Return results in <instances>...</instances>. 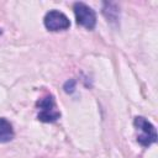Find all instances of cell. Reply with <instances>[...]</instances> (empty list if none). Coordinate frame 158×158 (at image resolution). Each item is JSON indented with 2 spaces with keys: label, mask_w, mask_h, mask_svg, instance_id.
Listing matches in <instances>:
<instances>
[{
  "label": "cell",
  "mask_w": 158,
  "mask_h": 158,
  "mask_svg": "<svg viewBox=\"0 0 158 158\" xmlns=\"http://www.w3.org/2000/svg\"><path fill=\"white\" fill-rule=\"evenodd\" d=\"M133 125L137 130V142L143 146V147H148L153 143H156L157 141V132L154 126L143 116H137L135 117Z\"/></svg>",
  "instance_id": "1"
},
{
  "label": "cell",
  "mask_w": 158,
  "mask_h": 158,
  "mask_svg": "<svg viewBox=\"0 0 158 158\" xmlns=\"http://www.w3.org/2000/svg\"><path fill=\"white\" fill-rule=\"evenodd\" d=\"M37 107H38L37 117L42 122H54L60 116V112L56 109L54 98L51 94H47L46 96L40 99L37 102Z\"/></svg>",
  "instance_id": "2"
},
{
  "label": "cell",
  "mask_w": 158,
  "mask_h": 158,
  "mask_svg": "<svg viewBox=\"0 0 158 158\" xmlns=\"http://www.w3.org/2000/svg\"><path fill=\"white\" fill-rule=\"evenodd\" d=\"M73 10H74V15H75V20L78 25L88 30H93L95 27L96 14L90 6H88L84 2H75L73 5Z\"/></svg>",
  "instance_id": "3"
},
{
  "label": "cell",
  "mask_w": 158,
  "mask_h": 158,
  "mask_svg": "<svg viewBox=\"0 0 158 158\" xmlns=\"http://www.w3.org/2000/svg\"><path fill=\"white\" fill-rule=\"evenodd\" d=\"M43 23L47 30L49 31H64L70 27V21L69 19L60 11L58 10H51L46 14L43 19Z\"/></svg>",
  "instance_id": "4"
},
{
  "label": "cell",
  "mask_w": 158,
  "mask_h": 158,
  "mask_svg": "<svg viewBox=\"0 0 158 158\" xmlns=\"http://www.w3.org/2000/svg\"><path fill=\"white\" fill-rule=\"evenodd\" d=\"M14 130H12V125L10 123V121H7L6 118H0V143H6L10 142L14 138Z\"/></svg>",
  "instance_id": "5"
},
{
  "label": "cell",
  "mask_w": 158,
  "mask_h": 158,
  "mask_svg": "<svg viewBox=\"0 0 158 158\" xmlns=\"http://www.w3.org/2000/svg\"><path fill=\"white\" fill-rule=\"evenodd\" d=\"M111 5L112 4H109V2H105L104 4V14L106 16L107 20L110 21H116L117 20V16H118V10L115 7V9H111Z\"/></svg>",
  "instance_id": "6"
}]
</instances>
